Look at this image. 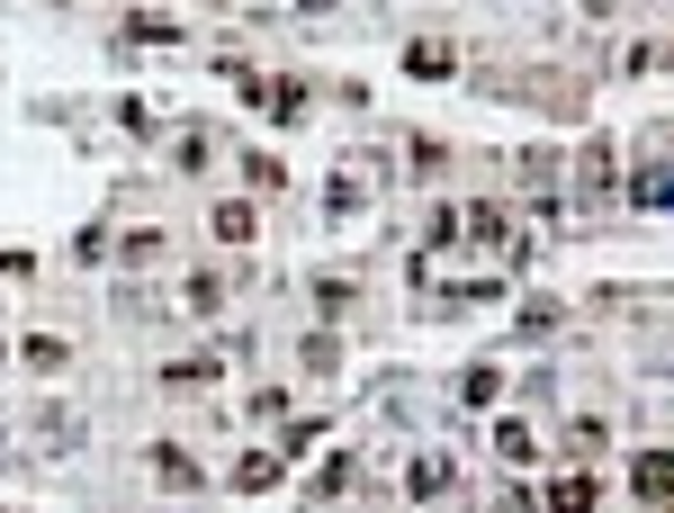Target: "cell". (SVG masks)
<instances>
[{
  "instance_id": "cell-8",
  "label": "cell",
  "mask_w": 674,
  "mask_h": 513,
  "mask_svg": "<svg viewBox=\"0 0 674 513\" xmlns=\"http://www.w3.org/2000/svg\"><path fill=\"white\" fill-rule=\"evenodd\" d=\"M234 486H243V495H261V486H280V460H243V469H234Z\"/></svg>"
},
{
  "instance_id": "cell-2",
  "label": "cell",
  "mask_w": 674,
  "mask_h": 513,
  "mask_svg": "<svg viewBox=\"0 0 674 513\" xmlns=\"http://www.w3.org/2000/svg\"><path fill=\"white\" fill-rule=\"evenodd\" d=\"M630 486H639V504H665V495H674V460H665V451H647V460L630 469Z\"/></svg>"
},
{
  "instance_id": "cell-9",
  "label": "cell",
  "mask_w": 674,
  "mask_h": 513,
  "mask_svg": "<svg viewBox=\"0 0 674 513\" xmlns=\"http://www.w3.org/2000/svg\"><path fill=\"white\" fill-rule=\"evenodd\" d=\"M630 199H639V208H665V171H656V163H647V171L630 180Z\"/></svg>"
},
{
  "instance_id": "cell-6",
  "label": "cell",
  "mask_w": 674,
  "mask_h": 513,
  "mask_svg": "<svg viewBox=\"0 0 674 513\" xmlns=\"http://www.w3.org/2000/svg\"><path fill=\"white\" fill-rule=\"evenodd\" d=\"M450 486V460H414V478H404V495H441Z\"/></svg>"
},
{
  "instance_id": "cell-11",
  "label": "cell",
  "mask_w": 674,
  "mask_h": 513,
  "mask_svg": "<svg viewBox=\"0 0 674 513\" xmlns=\"http://www.w3.org/2000/svg\"><path fill=\"white\" fill-rule=\"evenodd\" d=\"M467 226H477V243H504V234H513V217H504V208H477Z\"/></svg>"
},
{
  "instance_id": "cell-7",
  "label": "cell",
  "mask_w": 674,
  "mask_h": 513,
  "mask_svg": "<svg viewBox=\"0 0 674 513\" xmlns=\"http://www.w3.org/2000/svg\"><path fill=\"white\" fill-rule=\"evenodd\" d=\"M217 234H225V243H252V208L225 199V208H217Z\"/></svg>"
},
{
  "instance_id": "cell-5",
  "label": "cell",
  "mask_w": 674,
  "mask_h": 513,
  "mask_svg": "<svg viewBox=\"0 0 674 513\" xmlns=\"http://www.w3.org/2000/svg\"><path fill=\"white\" fill-rule=\"evenodd\" d=\"M154 478H162V486H198V460H189V451H171V441H162V451H154Z\"/></svg>"
},
{
  "instance_id": "cell-1",
  "label": "cell",
  "mask_w": 674,
  "mask_h": 513,
  "mask_svg": "<svg viewBox=\"0 0 674 513\" xmlns=\"http://www.w3.org/2000/svg\"><path fill=\"white\" fill-rule=\"evenodd\" d=\"M404 73H414V82H450V73H459V54H450L441 36H423V45H404Z\"/></svg>"
},
{
  "instance_id": "cell-10",
  "label": "cell",
  "mask_w": 674,
  "mask_h": 513,
  "mask_svg": "<svg viewBox=\"0 0 674 513\" xmlns=\"http://www.w3.org/2000/svg\"><path fill=\"white\" fill-rule=\"evenodd\" d=\"M495 451L504 460H530V423H495Z\"/></svg>"
},
{
  "instance_id": "cell-3",
  "label": "cell",
  "mask_w": 674,
  "mask_h": 513,
  "mask_svg": "<svg viewBox=\"0 0 674 513\" xmlns=\"http://www.w3.org/2000/svg\"><path fill=\"white\" fill-rule=\"evenodd\" d=\"M593 495H602V486H593L585 469H567V478L549 486V513H593Z\"/></svg>"
},
{
  "instance_id": "cell-4",
  "label": "cell",
  "mask_w": 674,
  "mask_h": 513,
  "mask_svg": "<svg viewBox=\"0 0 674 513\" xmlns=\"http://www.w3.org/2000/svg\"><path fill=\"white\" fill-rule=\"evenodd\" d=\"M117 45H180V28H171V19H126Z\"/></svg>"
}]
</instances>
